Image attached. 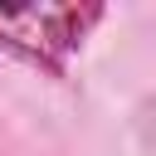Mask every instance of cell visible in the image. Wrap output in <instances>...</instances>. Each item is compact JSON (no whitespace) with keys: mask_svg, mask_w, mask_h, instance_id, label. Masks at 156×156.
Listing matches in <instances>:
<instances>
[{"mask_svg":"<svg viewBox=\"0 0 156 156\" xmlns=\"http://www.w3.org/2000/svg\"><path fill=\"white\" fill-rule=\"evenodd\" d=\"M102 15L107 5H0V54L49 78H68V58Z\"/></svg>","mask_w":156,"mask_h":156,"instance_id":"1","label":"cell"}]
</instances>
